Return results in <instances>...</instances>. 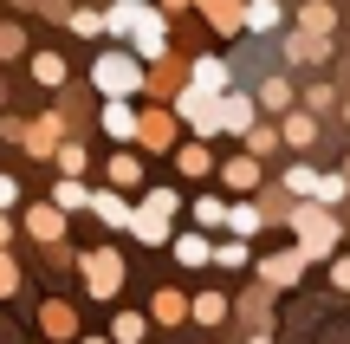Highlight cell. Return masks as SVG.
Here are the masks:
<instances>
[{
  "instance_id": "20",
  "label": "cell",
  "mask_w": 350,
  "mask_h": 344,
  "mask_svg": "<svg viewBox=\"0 0 350 344\" xmlns=\"http://www.w3.org/2000/svg\"><path fill=\"white\" fill-rule=\"evenodd\" d=\"M85 208H91V215H98L111 234H124V228H130V195H124V189H91V202H85Z\"/></svg>"
},
{
  "instance_id": "30",
  "label": "cell",
  "mask_w": 350,
  "mask_h": 344,
  "mask_svg": "<svg viewBox=\"0 0 350 344\" xmlns=\"http://www.w3.org/2000/svg\"><path fill=\"white\" fill-rule=\"evenodd\" d=\"M240 143H247V156H260V163H266V156L279 150V124H273V117H253V124L240 130Z\"/></svg>"
},
{
  "instance_id": "32",
  "label": "cell",
  "mask_w": 350,
  "mask_h": 344,
  "mask_svg": "<svg viewBox=\"0 0 350 344\" xmlns=\"http://www.w3.org/2000/svg\"><path fill=\"white\" fill-rule=\"evenodd\" d=\"M188 319L208 325V332H221V325H227V293H195V299H188Z\"/></svg>"
},
{
  "instance_id": "17",
  "label": "cell",
  "mask_w": 350,
  "mask_h": 344,
  "mask_svg": "<svg viewBox=\"0 0 350 344\" xmlns=\"http://www.w3.org/2000/svg\"><path fill=\"white\" fill-rule=\"evenodd\" d=\"M188 7H195L221 39H240V33H247V26H240V7H247V0H188Z\"/></svg>"
},
{
  "instance_id": "31",
  "label": "cell",
  "mask_w": 350,
  "mask_h": 344,
  "mask_svg": "<svg viewBox=\"0 0 350 344\" xmlns=\"http://www.w3.org/2000/svg\"><path fill=\"white\" fill-rule=\"evenodd\" d=\"M208 267H221V273H240V267H253V247L240 241V234H227V241H214Z\"/></svg>"
},
{
  "instance_id": "10",
  "label": "cell",
  "mask_w": 350,
  "mask_h": 344,
  "mask_svg": "<svg viewBox=\"0 0 350 344\" xmlns=\"http://www.w3.org/2000/svg\"><path fill=\"white\" fill-rule=\"evenodd\" d=\"M260 117V104H253V91H234L227 85L221 98H214V137H240V130Z\"/></svg>"
},
{
  "instance_id": "8",
  "label": "cell",
  "mask_w": 350,
  "mask_h": 344,
  "mask_svg": "<svg viewBox=\"0 0 350 344\" xmlns=\"http://www.w3.org/2000/svg\"><path fill=\"white\" fill-rule=\"evenodd\" d=\"M182 85H188V59H182V52H163V59L143 65V98H150V104H169Z\"/></svg>"
},
{
  "instance_id": "24",
  "label": "cell",
  "mask_w": 350,
  "mask_h": 344,
  "mask_svg": "<svg viewBox=\"0 0 350 344\" xmlns=\"http://www.w3.org/2000/svg\"><path fill=\"white\" fill-rule=\"evenodd\" d=\"M331 52H338V46H331V39H318V33H299V26L286 33V59H292V65H325Z\"/></svg>"
},
{
  "instance_id": "25",
  "label": "cell",
  "mask_w": 350,
  "mask_h": 344,
  "mask_svg": "<svg viewBox=\"0 0 350 344\" xmlns=\"http://www.w3.org/2000/svg\"><path fill=\"white\" fill-rule=\"evenodd\" d=\"M182 319H188V293H175V286H156V293H150V325H169V332H175Z\"/></svg>"
},
{
  "instance_id": "9",
  "label": "cell",
  "mask_w": 350,
  "mask_h": 344,
  "mask_svg": "<svg viewBox=\"0 0 350 344\" xmlns=\"http://www.w3.org/2000/svg\"><path fill=\"white\" fill-rule=\"evenodd\" d=\"M305 267H312V260H305L299 247H279V254H260V260H253L260 286H273V293H292V286L305 280Z\"/></svg>"
},
{
  "instance_id": "16",
  "label": "cell",
  "mask_w": 350,
  "mask_h": 344,
  "mask_svg": "<svg viewBox=\"0 0 350 344\" xmlns=\"http://www.w3.org/2000/svg\"><path fill=\"white\" fill-rule=\"evenodd\" d=\"M260 182H266V163H260V156H247V150H240V156H227V163H221V189L253 195Z\"/></svg>"
},
{
  "instance_id": "42",
  "label": "cell",
  "mask_w": 350,
  "mask_h": 344,
  "mask_svg": "<svg viewBox=\"0 0 350 344\" xmlns=\"http://www.w3.org/2000/svg\"><path fill=\"white\" fill-rule=\"evenodd\" d=\"M20 293V260H13V247H0V299Z\"/></svg>"
},
{
  "instance_id": "33",
  "label": "cell",
  "mask_w": 350,
  "mask_h": 344,
  "mask_svg": "<svg viewBox=\"0 0 350 344\" xmlns=\"http://www.w3.org/2000/svg\"><path fill=\"white\" fill-rule=\"evenodd\" d=\"M150 338V312H111V344H143Z\"/></svg>"
},
{
  "instance_id": "6",
  "label": "cell",
  "mask_w": 350,
  "mask_h": 344,
  "mask_svg": "<svg viewBox=\"0 0 350 344\" xmlns=\"http://www.w3.org/2000/svg\"><path fill=\"white\" fill-rule=\"evenodd\" d=\"M175 143H182V124H175L169 104H137V137H130V150H143V156H169Z\"/></svg>"
},
{
  "instance_id": "27",
  "label": "cell",
  "mask_w": 350,
  "mask_h": 344,
  "mask_svg": "<svg viewBox=\"0 0 350 344\" xmlns=\"http://www.w3.org/2000/svg\"><path fill=\"white\" fill-rule=\"evenodd\" d=\"M240 26H247V33H279V26H286V7H279V0H247V7H240Z\"/></svg>"
},
{
  "instance_id": "7",
  "label": "cell",
  "mask_w": 350,
  "mask_h": 344,
  "mask_svg": "<svg viewBox=\"0 0 350 344\" xmlns=\"http://www.w3.org/2000/svg\"><path fill=\"white\" fill-rule=\"evenodd\" d=\"M169 111H175V124H182L188 137H208V143H214V91L182 85V91L169 98Z\"/></svg>"
},
{
  "instance_id": "48",
  "label": "cell",
  "mask_w": 350,
  "mask_h": 344,
  "mask_svg": "<svg viewBox=\"0 0 350 344\" xmlns=\"http://www.w3.org/2000/svg\"><path fill=\"white\" fill-rule=\"evenodd\" d=\"M338 117H344V124H350V91H344V98H338Z\"/></svg>"
},
{
  "instance_id": "3",
  "label": "cell",
  "mask_w": 350,
  "mask_h": 344,
  "mask_svg": "<svg viewBox=\"0 0 350 344\" xmlns=\"http://www.w3.org/2000/svg\"><path fill=\"white\" fill-rule=\"evenodd\" d=\"M91 91L98 98H143V59L130 46H104L91 59Z\"/></svg>"
},
{
  "instance_id": "4",
  "label": "cell",
  "mask_w": 350,
  "mask_h": 344,
  "mask_svg": "<svg viewBox=\"0 0 350 344\" xmlns=\"http://www.w3.org/2000/svg\"><path fill=\"white\" fill-rule=\"evenodd\" d=\"M72 260L85 267V293L98 299V306H117V293H124V280H130L124 254H117V247H85V254H72Z\"/></svg>"
},
{
  "instance_id": "45",
  "label": "cell",
  "mask_w": 350,
  "mask_h": 344,
  "mask_svg": "<svg viewBox=\"0 0 350 344\" xmlns=\"http://www.w3.org/2000/svg\"><path fill=\"white\" fill-rule=\"evenodd\" d=\"M0 247H13V215L0 208Z\"/></svg>"
},
{
  "instance_id": "26",
  "label": "cell",
  "mask_w": 350,
  "mask_h": 344,
  "mask_svg": "<svg viewBox=\"0 0 350 344\" xmlns=\"http://www.w3.org/2000/svg\"><path fill=\"white\" fill-rule=\"evenodd\" d=\"M169 254H175V267H208L214 241H208L201 228H188V234H169Z\"/></svg>"
},
{
  "instance_id": "15",
  "label": "cell",
  "mask_w": 350,
  "mask_h": 344,
  "mask_svg": "<svg viewBox=\"0 0 350 344\" xmlns=\"http://www.w3.org/2000/svg\"><path fill=\"white\" fill-rule=\"evenodd\" d=\"M98 124H104L111 143H130V137H137V98H104L98 104Z\"/></svg>"
},
{
  "instance_id": "23",
  "label": "cell",
  "mask_w": 350,
  "mask_h": 344,
  "mask_svg": "<svg viewBox=\"0 0 350 344\" xmlns=\"http://www.w3.org/2000/svg\"><path fill=\"white\" fill-rule=\"evenodd\" d=\"M253 104H260V117H279V111L299 104V91H292V78H260L253 85Z\"/></svg>"
},
{
  "instance_id": "12",
  "label": "cell",
  "mask_w": 350,
  "mask_h": 344,
  "mask_svg": "<svg viewBox=\"0 0 350 344\" xmlns=\"http://www.w3.org/2000/svg\"><path fill=\"white\" fill-rule=\"evenodd\" d=\"M227 319H240L247 332H273V286H253L247 299H227Z\"/></svg>"
},
{
  "instance_id": "1",
  "label": "cell",
  "mask_w": 350,
  "mask_h": 344,
  "mask_svg": "<svg viewBox=\"0 0 350 344\" xmlns=\"http://www.w3.org/2000/svg\"><path fill=\"white\" fill-rule=\"evenodd\" d=\"M286 228H292V247H299L305 260H331L344 247V215L325 202H292L286 208Z\"/></svg>"
},
{
  "instance_id": "34",
  "label": "cell",
  "mask_w": 350,
  "mask_h": 344,
  "mask_svg": "<svg viewBox=\"0 0 350 344\" xmlns=\"http://www.w3.org/2000/svg\"><path fill=\"white\" fill-rule=\"evenodd\" d=\"M65 78H72V65H65V52H33V85L59 91Z\"/></svg>"
},
{
  "instance_id": "39",
  "label": "cell",
  "mask_w": 350,
  "mask_h": 344,
  "mask_svg": "<svg viewBox=\"0 0 350 344\" xmlns=\"http://www.w3.org/2000/svg\"><path fill=\"white\" fill-rule=\"evenodd\" d=\"M188 215H195V228H201V234H214V228L227 221V202H221V195H201V202L188 208Z\"/></svg>"
},
{
  "instance_id": "5",
  "label": "cell",
  "mask_w": 350,
  "mask_h": 344,
  "mask_svg": "<svg viewBox=\"0 0 350 344\" xmlns=\"http://www.w3.org/2000/svg\"><path fill=\"white\" fill-rule=\"evenodd\" d=\"M124 46L137 52L143 65H150V59H163V52H169V13L156 7V0H137V7H130V26H124Z\"/></svg>"
},
{
  "instance_id": "19",
  "label": "cell",
  "mask_w": 350,
  "mask_h": 344,
  "mask_svg": "<svg viewBox=\"0 0 350 344\" xmlns=\"http://www.w3.org/2000/svg\"><path fill=\"white\" fill-rule=\"evenodd\" d=\"M104 176H111V189H143V150H130V143H117L111 163H104Z\"/></svg>"
},
{
  "instance_id": "14",
  "label": "cell",
  "mask_w": 350,
  "mask_h": 344,
  "mask_svg": "<svg viewBox=\"0 0 350 344\" xmlns=\"http://www.w3.org/2000/svg\"><path fill=\"white\" fill-rule=\"evenodd\" d=\"M273 124H279V150H312V143H318V117L299 111V104H292V111H279Z\"/></svg>"
},
{
  "instance_id": "40",
  "label": "cell",
  "mask_w": 350,
  "mask_h": 344,
  "mask_svg": "<svg viewBox=\"0 0 350 344\" xmlns=\"http://www.w3.org/2000/svg\"><path fill=\"white\" fill-rule=\"evenodd\" d=\"M65 26H72L78 39H98V33H104V20H98L91 7H65Z\"/></svg>"
},
{
  "instance_id": "47",
  "label": "cell",
  "mask_w": 350,
  "mask_h": 344,
  "mask_svg": "<svg viewBox=\"0 0 350 344\" xmlns=\"http://www.w3.org/2000/svg\"><path fill=\"white\" fill-rule=\"evenodd\" d=\"M240 344H273V332H247V338H240Z\"/></svg>"
},
{
  "instance_id": "38",
  "label": "cell",
  "mask_w": 350,
  "mask_h": 344,
  "mask_svg": "<svg viewBox=\"0 0 350 344\" xmlns=\"http://www.w3.org/2000/svg\"><path fill=\"white\" fill-rule=\"evenodd\" d=\"M46 163L59 169V176H85V163H91V156H85V143H72V137H59V150H52Z\"/></svg>"
},
{
  "instance_id": "13",
  "label": "cell",
  "mask_w": 350,
  "mask_h": 344,
  "mask_svg": "<svg viewBox=\"0 0 350 344\" xmlns=\"http://www.w3.org/2000/svg\"><path fill=\"white\" fill-rule=\"evenodd\" d=\"M188 85H195V91H214V98H221V91L234 85V65H227L221 52H195V59H188Z\"/></svg>"
},
{
  "instance_id": "41",
  "label": "cell",
  "mask_w": 350,
  "mask_h": 344,
  "mask_svg": "<svg viewBox=\"0 0 350 344\" xmlns=\"http://www.w3.org/2000/svg\"><path fill=\"white\" fill-rule=\"evenodd\" d=\"M26 52V26L20 20H0V59H20Z\"/></svg>"
},
{
  "instance_id": "49",
  "label": "cell",
  "mask_w": 350,
  "mask_h": 344,
  "mask_svg": "<svg viewBox=\"0 0 350 344\" xmlns=\"http://www.w3.org/2000/svg\"><path fill=\"white\" fill-rule=\"evenodd\" d=\"M72 344H111V338H85V332H78V338H72Z\"/></svg>"
},
{
  "instance_id": "51",
  "label": "cell",
  "mask_w": 350,
  "mask_h": 344,
  "mask_svg": "<svg viewBox=\"0 0 350 344\" xmlns=\"http://www.w3.org/2000/svg\"><path fill=\"white\" fill-rule=\"evenodd\" d=\"M143 344H150V338H143Z\"/></svg>"
},
{
  "instance_id": "35",
  "label": "cell",
  "mask_w": 350,
  "mask_h": 344,
  "mask_svg": "<svg viewBox=\"0 0 350 344\" xmlns=\"http://www.w3.org/2000/svg\"><path fill=\"white\" fill-rule=\"evenodd\" d=\"M338 98H344V91L331 85V78H318V85H305V91H299V111H312V117H331V111H338Z\"/></svg>"
},
{
  "instance_id": "50",
  "label": "cell",
  "mask_w": 350,
  "mask_h": 344,
  "mask_svg": "<svg viewBox=\"0 0 350 344\" xmlns=\"http://www.w3.org/2000/svg\"><path fill=\"white\" fill-rule=\"evenodd\" d=\"M338 176H344V189H350V156H344V169H338Z\"/></svg>"
},
{
  "instance_id": "2",
  "label": "cell",
  "mask_w": 350,
  "mask_h": 344,
  "mask_svg": "<svg viewBox=\"0 0 350 344\" xmlns=\"http://www.w3.org/2000/svg\"><path fill=\"white\" fill-rule=\"evenodd\" d=\"M175 215H182V189H143V202H130V241L143 247H169L175 234Z\"/></svg>"
},
{
  "instance_id": "22",
  "label": "cell",
  "mask_w": 350,
  "mask_h": 344,
  "mask_svg": "<svg viewBox=\"0 0 350 344\" xmlns=\"http://www.w3.org/2000/svg\"><path fill=\"white\" fill-rule=\"evenodd\" d=\"M175 169H182L188 182L214 176V150H208V137H182V143H175Z\"/></svg>"
},
{
  "instance_id": "44",
  "label": "cell",
  "mask_w": 350,
  "mask_h": 344,
  "mask_svg": "<svg viewBox=\"0 0 350 344\" xmlns=\"http://www.w3.org/2000/svg\"><path fill=\"white\" fill-rule=\"evenodd\" d=\"M13 202H20V182H13V176H0V208H7V215H13Z\"/></svg>"
},
{
  "instance_id": "43",
  "label": "cell",
  "mask_w": 350,
  "mask_h": 344,
  "mask_svg": "<svg viewBox=\"0 0 350 344\" xmlns=\"http://www.w3.org/2000/svg\"><path fill=\"white\" fill-rule=\"evenodd\" d=\"M331 286H338V293H350V254H331Z\"/></svg>"
},
{
  "instance_id": "37",
  "label": "cell",
  "mask_w": 350,
  "mask_h": 344,
  "mask_svg": "<svg viewBox=\"0 0 350 344\" xmlns=\"http://www.w3.org/2000/svg\"><path fill=\"white\" fill-rule=\"evenodd\" d=\"M85 202H91V189L78 176H59V182H52V208H59V215H78Z\"/></svg>"
},
{
  "instance_id": "46",
  "label": "cell",
  "mask_w": 350,
  "mask_h": 344,
  "mask_svg": "<svg viewBox=\"0 0 350 344\" xmlns=\"http://www.w3.org/2000/svg\"><path fill=\"white\" fill-rule=\"evenodd\" d=\"M156 7H163L169 20H175V13H188V0H156Z\"/></svg>"
},
{
  "instance_id": "36",
  "label": "cell",
  "mask_w": 350,
  "mask_h": 344,
  "mask_svg": "<svg viewBox=\"0 0 350 344\" xmlns=\"http://www.w3.org/2000/svg\"><path fill=\"white\" fill-rule=\"evenodd\" d=\"M221 228H227V234H240V241H253V234L266 228V215H260L253 202H227V221H221Z\"/></svg>"
},
{
  "instance_id": "21",
  "label": "cell",
  "mask_w": 350,
  "mask_h": 344,
  "mask_svg": "<svg viewBox=\"0 0 350 344\" xmlns=\"http://www.w3.org/2000/svg\"><path fill=\"white\" fill-rule=\"evenodd\" d=\"M39 332H46L52 344H72V338H78V306H65V299H46V306H39Z\"/></svg>"
},
{
  "instance_id": "29",
  "label": "cell",
  "mask_w": 350,
  "mask_h": 344,
  "mask_svg": "<svg viewBox=\"0 0 350 344\" xmlns=\"http://www.w3.org/2000/svg\"><path fill=\"white\" fill-rule=\"evenodd\" d=\"M318 182H325V169H312V163H292L286 176H279V189H286L292 202H318Z\"/></svg>"
},
{
  "instance_id": "28",
  "label": "cell",
  "mask_w": 350,
  "mask_h": 344,
  "mask_svg": "<svg viewBox=\"0 0 350 344\" xmlns=\"http://www.w3.org/2000/svg\"><path fill=\"white\" fill-rule=\"evenodd\" d=\"M299 33L338 39V7H331V0H305V7H299Z\"/></svg>"
},
{
  "instance_id": "18",
  "label": "cell",
  "mask_w": 350,
  "mask_h": 344,
  "mask_svg": "<svg viewBox=\"0 0 350 344\" xmlns=\"http://www.w3.org/2000/svg\"><path fill=\"white\" fill-rule=\"evenodd\" d=\"M65 221H72V215H59L52 202H33V208H26V234H33L39 247H59L65 241Z\"/></svg>"
},
{
  "instance_id": "11",
  "label": "cell",
  "mask_w": 350,
  "mask_h": 344,
  "mask_svg": "<svg viewBox=\"0 0 350 344\" xmlns=\"http://www.w3.org/2000/svg\"><path fill=\"white\" fill-rule=\"evenodd\" d=\"M59 137H65V111H46V117H33V124H20V150L33 156V163H46V156L59 150Z\"/></svg>"
}]
</instances>
